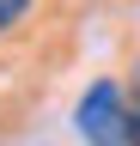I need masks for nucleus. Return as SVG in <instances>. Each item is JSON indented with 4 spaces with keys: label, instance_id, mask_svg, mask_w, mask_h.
Wrapping results in <instances>:
<instances>
[{
    "label": "nucleus",
    "instance_id": "1",
    "mask_svg": "<svg viewBox=\"0 0 140 146\" xmlns=\"http://www.w3.org/2000/svg\"><path fill=\"white\" fill-rule=\"evenodd\" d=\"M73 128H79L85 146H128V91L116 79L85 85V98L73 110Z\"/></svg>",
    "mask_w": 140,
    "mask_h": 146
},
{
    "label": "nucleus",
    "instance_id": "2",
    "mask_svg": "<svg viewBox=\"0 0 140 146\" xmlns=\"http://www.w3.org/2000/svg\"><path fill=\"white\" fill-rule=\"evenodd\" d=\"M128 146H140V61H134V85H128Z\"/></svg>",
    "mask_w": 140,
    "mask_h": 146
},
{
    "label": "nucleus",
    "instance_id": "3",
    "mask_svg": "<svg viewBox=\"0 0 140 146\" xmlns=\"http://www.w3.org/2000/svg\"><path fill=\"white\" fill-rule=\"evenodd\" d=\"M25 12H31V0H0V36H6L12 25H19Z\"/></svg>",
    "mask_w": 140,
    "mask_h": 146
}]
</instances>
